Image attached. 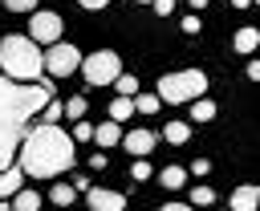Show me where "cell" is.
I'll use <instances>...</instances> for the list:
<instances>
[{
    "label": "cell",
    "mask_w": 260,
    "mask_h": 211,
    "mask_svg": "<svg viewBox=\"0 0 260 211\" xmlns=\"http://www.w3.org/2000/svg\"><path fill=\"white\" fill-rule=\"evenodd\" d=\"M49 85L32 81V85H16L0 73V170L12 162V154L20 150V138L28 134V118L37 110L49 106Z\"/></svg>",
    "instance_id": "6da1fadb"
},
{
    "label": "cell",
    "mask_w": 260,
    "mask_h": 211,
    "mask_svg": "<svg viewBox=\"0 0 260 211\" xmlns=\"http://www.w3.org/2000/svg\"><path fill=\"white\" fill-rule=\"evenodd\" d=\"M73 154L77 150H73L69 134L61 126H45V122L32 126L20 138V150H16L24 179H53V174H61V170L73 166Z\"/></svg>",
    "instance_id": "7a4b0ae2"
},
{
    "label": "cell",
    "mask_w": 260,
    "mask_h": 211,
    "mask_svg": "<svg viewBox=\"0 0 260 211\" xmlns=\"http://www.w3.org/2000/svg\"><path fill=\"white\" fill-rule=\"evenodd\" d=\"M0 73L16 85H32L45 73V49L28 37H4L0 41Z\"/></svg>",
    "instance_id": "3957f363"
},
{
    "label": "cell",
    "mask_w": 260,
    "mask_h": 211,
    "mask_svg": "<svg viewBox=\"0 0 260 211\" xmlns=\"http://www.w3.org/2000/svg\"><path fill=\"white\" fill-rule=\"evenodd\" d=\"M203 89H207V73H203V69H179V73H162L154 93H158V101L179 106V101L203 97Z\"/></svg>",
    "instance_id": "277c9868"
},
{
    "label": "cell",
    "mask_w": 260,
    "mask_h": 211,
    "mask_svg": "<svg viewBox=\"0 0 260 211\" xmlns=\"http://www.w3.org/2000/svg\"><path fill=\"white\" fill-rule=\"evenodd\" d=\"M81 73L89 85H114V77L122 73V57L114 49H98V53L81 57Z\"/></svg>",
    "instance_id": "5b68a950"
},
{
    "label": "cell",
    "mask_w": 260,
    "mask_h": 211,
    "mask_svg": "<svg viewBox=\"0 0 260 211\" xmlns=\"http://www.w3.org/2000/svg\"><path fill=\"white\" fill-rule=\"evenodd\" d=\"M77 69H81V53H77V45L57 41V45L45 49V73H49V77H69V73H77Z\"/></svg>",
    "instance_id": "8992f818"
},
{
    "label": "cell",
    "mask_w": 260,
    "mask_h": 211,
    "mask_svg": "<svg viewBox=\"0 0 260 211\" xmlns=\"http://www.w3.org/2000/svg\"><path fill=\"white\" fill-rule=\"evenodd\" d=\"M61 28H65V20H61L57 12L37 8L32 20H28V41H37V45H57V41H61Z\"/></svg>",
    "instance_id": "52a82bcc"
},
{
    "label": "cell",
    "mask_w": 260,
    "mask_h": 211,
    "mask_svg": "<svg viewBox=\"0 0 260 211\" xmlns=\"http://www.w3.org/2000/svg\"><path fill=\"white\" fill-rule=\"evenodd\" d=\"M85 199H89L93 211H122L126 207V195L122 191H110V187H89Z\"/></svg>",
    "instance_id": "ba28073f"
},
{
    "label": "cell",
    "mask_w": 260,
    "mask_h": 211,
    "mask_svg": "<svg viewBox=\"0 0 260 211\" xmlns=\"http://www.w3.org/2000/svg\"><path fill=\"white\" fill-rule=\"evenodd\" d=\"M122 146H126L134 158H146V154L154 150V134H150V130H130V134H122Z\"/></svg>",
    "instance_id": "9c48e42d"
},
{
    "label": "cell",
    "mask_w": 260,
    "mask_h": 211,
    "mask_svg": "<svg viewBox=\"0 0 260 211\" xmlns=\"http://www.w3.org/2000/svg\"><path fill=\"white\" fill-rule=\"evenodd\" d=\"M256 203H260V187L256 183H244V187L232 191V211H256Z\"/></svg>",
    "instance_id": "30bf717a"
},
{
    "label": "cell",
    "mask_w": 260,
    "mask_h": 211,
    "mask_svg": "<svg viewBox=\"0 0 260 211\" xmlns=\"http://www.w3.org/2000/svg\"><path fill=\"white\" fill-rule=\"evenodd\" d=\"M20 187H24V170L20 166H4L0 170V199H12Z\"/></svg>",
    "instance_id": "8fae6325"
},
{
    "label": "cell",
    "mask_w": 260,
    "mask_h": 211,
    "mask_svg": "<svg viewBox=\"0 0 260 211\" xmlns=\"http://www.w3.org/2000/svg\"><path fill=\"white\" fill-rule=\"evenodd\" d=\"M256 45H260V28H252V24H244V28L232 37V49H236V53H256Z\"/></svg>",
    "instance_id": "7c38bea8"
},
{
    "label": "cell",
    "mask_w": 260,
    "mask_h": 211,
    "mask_svg": "<svg viewBox=\"0 0 260 211\" xmlns=\"http://www.w3.org/2000/svg\"><path fill=\"white\" fill-rule=\"evenodd\" d=\"M93 142L106 150V146H114V142H122V126L118 122H102V126H93Z\"/></svg>",
    "instance_id": "4fadbf2b"
},
{
    "label": "cell",
    "mask_w": 260,
    "mask_h": 211,
    "mask_svg": "<svg viewBox=\"0 0 260 211\" xmlns=\"http://www.w3.org/2000/svg\"><path fill=\"white\" fill-rule=\"evenodd\" d=\"M12 211H41V195H37L32 187H20V191L12 195Z\"/></svg>",
    "instance_id": "5bb4252c"
},
{
    "label": "cell",
    "mask_w": 260,
    "mask_h": 211,
    "mask_svg": "<svg viewBox=\"0 0 260 211\" xmlns=\"http://www.w3.org/2000/svg\"><path fill=\"white\" fill-rule=\"evenodd\" d=\"M126 118H134V97H114L110 101V122H126Z\"/></svg>",
    "instance_id": "9a60e30c"
},
{
    "label": "cell",
    "mask_w": 260,
    "mask_h": 211,
    "mask_svg": "<svg viewBox=\"0 0 260 211\" xmlns=\"http://www.w3.org/2000/svg\"><path fill=\"white\" fill-rule=\"evenodd\" d=\"M162 138H167L171 146H183V142L191 138V126H187V122H167V126H162Z\"/></svg>",
    "instance_id": "2e32d148"
},
{
    "label": "cell",
    "mask_w": 260,
    "mask_h": 211,
    "mask_svg": "<svg viewBox=\"0 0 260 211\" xmlns=\"http://www.w3.org/2000/svg\"><path fill=\"white\" fill-rule=\"evenodd\" d=\"M211 118H215V101L195 97V101H191V122H211Z\"/></svg>",
    "instance_id": "e0dca14e"
},
{
    "label": "cell",
    "mask_w": 260,
    "mask_h": 211,
    "mask_svg": "<svg viewBox=\"0 0 260 211\" xmlns=\"http://www.w3.org/2000/svg\"><path fill=\"white\" fill-rule=\"evenodd\" d=\"M114 89H118V97H134L138 93V77L134 73H118L114 77Z\"/></svg>",
    "instance_id": "ac0fdd59"
},
{
    "label": "cell",
    "mask_w": 260,
    "mask_h": 211,
    "mask_svg": "<svg viewBox=\"0 0 260 211\" xmlns=\"http://www.w3.org/2000/svg\"><path fill=\"white\" fill-rule=\"evenodd\" d=\"M162 101H158V93H134V110L138 114H154Z\"/></svg>",
    "instance_id": "d6986e66"
},
{
    "label": "cell",
    "mask_w": 260,
    "mask_h": 211,
    "mask_svg": "<svg viewBox=\"0 0 260 211\" xmlns=\"http://www.w3.org/2000/svg\"><path fill=\"white\" fill-rule=\"evenodd\" d=\"M158 179H162V187H171V191H175V187H183V183H187V170H183V166H167Z\"/></svg>",
    "instance_id": "ffe728a7"
},
{
    "label": "cell",
    "mask_w": 260,
    "mask_h": 211,
    "mask_svg": "<svg viewBox=\"0 0 260 211\" xmlns=\"http://www.w3.org/2000/svg\"><path fill=\"white\" fill-rule=\"evenodd\" d=\"M73 195H77V187H69V183H61V187H53V191H49V199H53L57 207H69V203H73Z\"/></svg>",
    "instance_id": "44dd1931"
},
{
    "label": "cell",
    "mask_w": 260,
    "mask_h": 211,
    "mask_svg": "<svg viewBox=\"0 0 260 211\" xmlns=\"http://www.w3.org/2000/svg\"><path fill=\"white\" fill-rule=\"evenodd\" d=\"M211 203H215L211 187H191V207H211Z\"/></svg>",
    "instance_id": "7402d4cb"
},
{
    "label": "cell",
    "mask_w": 260,
    "mask_h": 211,
    "mask_svg": "<svg viewBox=\"0 0 260 211\" xmlns=\"http://www.w3.org/2000/svg\"><path fill=\"white\" fill-rule=\"evenodd\" d=\"M150 174H154V170H150L146 158H134V162H130V179H134V183H146Z\"/></svg>",
    "instance_id": "603a6c76"
},
{
    "label": "cell",
    "mask_w": 260,
    "mask_h": 211,
    "mask_svg": "<svg viewBox=\"0 0 260 211\" xmlns=\"http://www.w3.org/2000/svg\"><path fill=\"white\" fill-rule=\"evenodd\" d=\"M85 106H89L85 97H69L61 110H65V118H85Z\"/></svg>",
    "instance_id": "cb8c5ba5"
},
{
    "label": "cell",
    "mask_w": 260,
    "mask_h": 211,
    "mask_svg": "<svg viewBox=\"0 0 260 211\" xmlns=\"http://www.w3.org/2000/svg\"><path fill=\"white\" fill-rule=\"evenodd\" d=\"M65 110H61V101H53L49 97V106H45V126H57V118H61Z\"/></svg>",
    "instance_id": "d4e9b609"
},
{
    "label": "cell",
    "mask_w": 260,
    "mask_h": 211,
    "mask_svg": "<svg viewBox=\"0 0 260 211\" xmlns=\"http://www.w3.org/2000/svg\"><path fill=\"white\" fill-rule=\"evenodd\" d=\"M93 138V126L89 122H73V142H89Z\"/></svg>",
    "instance_id": "484cf974"
},
{
    "label": "cell",
    "mask_w": 260,
    "mask_h": 211,
    "mask_svg": "<svg viewBox=\"0 0 260 211\" xmlns=\"http://www.w3.org/2000/svg\"><path fill=\"white\" fill-rule=\"evenodd\" d=\"M8 12H37V0H4Z\"/></svg>",
    "instance_id": "4316f807"
},
{
    "label": "cell",
    "mask_w": 260,
    "mask_h": 211,
    "mask_svg": "<svg viewBox=\"0 0 260 211\" xmlns=\"http://www.w3.org/2000/svg\"><path fill=\"white\" fill-rule=\"evenodd\" d=\"M150 8H154L158 16H171V12H175V0H150Z\"/></svg>",
    "instance_id": "83f0119b"
},
{
    "label": "cell",
    "mask_w": 260,
    "mask_h": 211,
    "mask_svg": "<svg viewBox=\"0 0 260 211\" xmlns=\"http://www.w3.org/2000/svg\"><path fill=\"white\" fill-rule=\"evenodd\" d=\"M179 24H183V32H191V37H195V32H199V28H203V24H199V16H183V20H179Z\"/></svg>",
    "instance_id": "f1b7e54d"
},
{
    "label": "cell",
    "mask_w": 260,
    "mask_h": 211,
    "mask_svg": "<svg viewBox=\"0 0 260 211\" xmlns=\"http://www.w3.org/2000/svg\"><path fill=\"white\" fill-rule=\"evenodd\" d=\"M207 170H211V162H207V158H195V162H191V174H195V179H203Z\"/></svg>",
    "instance_id": "f546056e"
},
{
    "label": "cell",
    "mask_w": 260,
    "mask_h": 211,
    "mask_svg": "<svg viewBox=\"0 0 260 211\" xmlns=\"http://www.w3.org/2000/svg\"><path fill=\"white\" fill-rule=\"evenodd\" d=\"M77 4H81V8H89V12H102L110 0H77Z\"/></svg>",
    "instance_id": "4dcf8cb0"
},
{
    "label": "cell",
    "mask_w": 260,
    "mask_h": 211,
    "mask_svg": "<svg viewBox=\"0 0 260 211\" xmlns=\"http://www.w3.org/2000/svg\"><path fill=\"white\" fill-rule=\"evenodd\" d=\"M89 166H93V170H106V166H110V158H106V154H93V158H89Z\"/></svg>",
    "instance_id": "1f68e13d"
},
{
    "label": "cell",
    "mask_w": 260,
    "mask_h": 211,
    "mask_svg": "<svg viewBox=\"0 0 260 211\" xmlns=\"http://www.w3.org/2000/svg\"><path fill=\"white\" fill-rule=\"evenodd\" d=\"M158 211H195V207H191V203H162Z\"/></svg>",
    "instance_id": "d6a6232c"
},
{
    "label": "cell",
    "mask_w": 260,
    "mask_h": 211,
    "mask_svg": "<svg viewBox=\"0 0 260 211\" xmlns=\"http://www.w3.org/2000/svg\"><path fill=\"white\" fill-rule=\"evenodd\" d=\"M248 77H252V81H260V61H248Z\"/></svg>",
    "instance_id": "836d02e7"
},
{
    "label": "cell",
    "mask_w": 260,
    "mask_h": 211,
    "mask_svg": "<svg viewBox=\"0 0 260 211\" xmlns=\"http://www.w3.org/2000/svg\"><path fill=\"white\" fill-rule=\"evenodd\" d=\"M248 4H252V0H232V8H248Z\"/></svg>",
    "instance_id": "e575fe53"
},
{
    "label": "cell",
    "mask_w": 260,
    "mask_h": 211,
    "mask_svg": "<svg viewBox=\"0 0 260 211\" xmlns=\"http://www.w3.org/2000/svg\"><path fill=\"white\" fill-rule=\"evenodd\" d=\"M187 4H191V8H207V0H187Z\"/></svg>",
    "instance_id": "d590c367"
},
{
    "label": "cell",
    "mask_w": 260,
    "mask_h": 211,
    "mask_svg": "<svg viewBox=\"0 0 260 211\" xmlns=\"http://www.w3.org/2000/svg\"><path fill=\"white\" fill-rule=\"evenodd\" d=\"M134 4H150V0H134Z\"/></svg>",
    "instance_id": "8d00e7d4"
},
{
    "label": "cell",
    "mask_w": 260,
    "mask_h": 211,
    "mask_svg": "<svg viewBox=\"0 0 260 211\" xmlns=\"http://www.w3.org/2000/svg\"><path fill=\"white\" fill-rule=\"evenodd\" d=\"M252 4H260V0H252Z\"/></svg>",
    "instance_id": "74e56055"
}]
</instances>
